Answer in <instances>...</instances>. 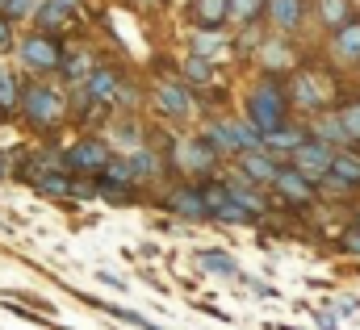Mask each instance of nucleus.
<instances>
[{
	"instance_id": "nucleus-1",
	"label": "nucleus",
	"mask_w": 360,
	"mask_h": 330,
	"mask_svg": "<svg viewBox=\"0 0 360 330\" xmlns=\"http://www.w3.org/2000/svg\"><path fill=\"white\" fill-rule=\"evenodd\" d=\"M68 109H72V100H68V92L55 88V84L34 80V84L21 88V117H25L34 130H55V126L68 117Z\"/></svg>"
},
{
	"instance_id": "nucleus-2",
	"label": "nucleus",
	"mask_w": 360,
	"mask_h": 330,
	"mask_svg": "<svg viewBox=\"0 0 360 330\" xmlns=\"http://www.w3.org/2000/svg\"><path fill=\"white\" fill-rule=\"evenodd\" d=\"M289 92H285V84L269 76V80H260L252 88V96H248V121L260 130V134H272V130H281L285 121H289Z\"/></svg>"
},
{
	"instance_id": "nucleus-3",
	"label": "nucleus",
	"mask_w": 360,
	"mask_h": 330,
	"mask_svg": "<svg viewBox=\"0 0 360 330\" xmlns=\"http://www.w3.org/2000/svg\"><path fill=\"white\" fill-rule=\"evenodd\" d=\"M21 63L30 67V72H38V76H51V72H59L63 67V42L55 38V34H46V29H38V34H25L21 38Z\"/></svg>"
},
{
	"instance_id": "nucleus-4",
	"label": "nucleus",
	"mask_w": 360,
	"mask_h": 330,
	"mask_svg": "<svg viewBox=\"0 0 360 330\" xmlns=\"http://www.w3.org/2000/svg\"><path fill=\"white\" fill-rule=\"evenodd\" d=\"M113 159V147L105 143V138H92V134H84V138H76L68 151H63V164H68V171L72 176H101V167Z\"/></svg>"
},
{
	"instance_id": "nucleus-5",
	"label": "nucleus",
	"mask_w": 360,
	"mask_h": 330,
	"mask_svg": "<svg viewBox=\"0 0 360 330\" xmlns=\"http://www.w3.org/2000/svg\"><path fill=\"white\" fill-rule=\"evenodd\" d=\"M331 159H335V151L327 147V143H319V138H306L293 155H289V164L297 167L306 180H323V176H331Z\"/></svg>"
},
{
	"instance_id": "nucleus-6",
	"label": "nucleus",
	"mask_w": 360,
	"mask_h": 330,
	"mask_svg": "<svg viewBox=\"0 0 360 330\" xmlns=\"http://www.w3.org/2000/svg\"><path fill=\"white\" fill-rule=\"evenodd\" d=\"M218 159H222V155H218V147H214L205 134H193L188 143H180L176 167H184V171H210Z\"/></svg>"
},
{
	"instance_id": "nucleus-7",
	"label": "nucleus",
	"mask_w": 360,
	"mask_h": 330,
	"mask_svg": "<svg viewBox=\"0 0 360 330\" xmlns=\"http://www.w3.org/2000/svg\"><path fill=\"white\" fill-rule=\"evenodd\" d=\"M276 171H281V164H276V155H272L269 147L243 151V155H239V176H243L248 184H272Z\"/></svg>"
},
{
	"instance_id": "nucleus-8",
	"label": "nucleus",
	"mask_w": 360,
	"mask_h": 330,
	"mask_svg": "<svg viewBox=\"0 0 360 330\" xmlns=\"http://www.w3.org/2000/svg\"><path fill=\"white\" fill-rule=\"evenodd\" d=\"M272 188H276V192H281L289 205H310V201H314V180H306V176H302V171H297L293 164L276 171Z\"/></svg>"
},
{
	"instance_id": "nucleus-9",
	"label": "nucleus",
	"mask_w": 360,
	"mask_h": 330,
	"mask_svg": "<svg viewBox=\"0 0 360 330\" xmlns=\"http://www.w3.org/2000/svg\"><path fill=\"white\" fill-rule=\"evenodd\" d=\"M168 209L184 218V222H205L210 218V205H205V197H201V188H193V184H180L168 192Z\"/></svg>"
},
{
	"instance_id": "nucleus-10",
	"label": "nucleus",
	"mask_w": 360,
	"mask_h": 330,
	"mask_svg": "<svg viewBox=\"0 0 360 330\" xmlns=\"http://www.w3.org/2000/svg\"><path fill=\"white\" fill-rule=\"evenodd\" d=\"M155 109L164 113V117H184L188 109H193V96H188V88L176 80H160L155 84Z\"/></svg>"
},
{
	"instance_id": "nucleus-11",
	"label": "nucleus",
	"mask_w": 360,
	"mask_h": 330,
	"mask_svg": "<svg viewBox=\"0 0 360 330\" xmlns=\"http://www.w3.org/2000/svg\"><path fill=\"white\" fill-rule=\"evenodd\" d=\"M188 21L197 29H222L231 21V0H188Z\"/></svg>"
},
{
	"instance_id": "nucleus-12",
	"label": "nucleus",
	"mask_w": 360,
	"mask_h": 330,
	"mask_svg": "<svg viewBox=\"0 0 360 330\" xmlns=\"http://www.w3.org/2000/svg\"><path fill=\"white\" fill-rule=\"evenodd\" d=\"M117 84H122L117 67H109V63H96V67L89 72V80H84V88H89L92 100H101V105H113V92H117Z\"/></svg>"
},
{
	"instance_id": "nucleus-13",
	"label": "nucleus",
	"mask_w": 360,
	"mask_h": 330,
	"mask_svg": "<svg viewBox=\"0 0 360 330\" xmlns=\"http://www.w3.org/2000/svg\"><path fill=\"white\" fill-rule=\"evenodd\" d=\"M264 13H269V21L276 29H297L302 25V17H306V0H264Z\"/></svg>"
},
{
	"instance_id": "nucleus-14",
	"label": "nucleus",
	"mask_w": 360,
	"mask_h": 330,
	"mask_svg": "<svg viewBox=\"0 0 360 330\" xmlns=\"http://www.w3.org/2000/svg\"><path fill=\"white\" fill-rule=\"evenodd\" d=\"M72 4H63V0H42L38 8H34V17H38V29H46V34H59V29H68L72 25Z\"/></svg>"
},
{
	"instance_id": "nucleus-15",
	"label": "nucleus",
	"mask_w": 360,
	"mask_h": 330,
	"mask_svg": "<svg viewBox=\"0 0 360 330\" xmlns=\"http://www.w3.org/2000/svg\"><path fill=\"white\" fill-rule=\"evenodd\" d=\"M92 67H96V55H92L89 46H76V51L68 46V51H63V67H59V72H63V80H72V84L89 80Z\"/></svg>"
},
{
	"instance_id": "nucleus-16",
	"label": "nucleus",
	"mask_w": 360,
	"mask_h": 330,
	"mask_svg": "<svg viewBox=\"0 0 360 330\" xmlns=\"http://www.w3.org/2000/svg\"><path fill=\"white\" fill-rule=\"evenodd\" d=\"M289 100H297L302 109H310V113H319L323 105H327V96L319 92V84H314V76L310 72H302L297 80H293V88H289Z\"/></svg>"
},
{
	"instance_id": "nucleus-17",
	"label": "nucleus",
	"mask_w": 360,
	"mask_h": 330,
	"mask_svg": "<svg viewBox=\"0 0 360 330\" xmlns=\"http://www.w3.org/2000/svg\"><path fill=\"white\" fill-rule=\"evenodd\" d=\"M335 55L348 59V63H360V21L348 17L340 29H335Z\"/></svg>"
},
{
	"instance_id": "nucleus-18",
	"label": "nucleus",
	"mask_w": 360,
	"mask_h": 330,
	"mask_svg": "<svg viewBox=\"0 0 360 330\" xmlns=\"http://www.w3.org/2000/svg\"><path fill=\"white\" fill-rule=\"evenodd\" d=\"M96 180H101V184H117V188H134V184H139V171H134L130 159H117V155H113L109 164L101 167Z\"/></svg>"
},
{
	"instance_id": "nucleus-19",
	"label": "nucleus",
	"mask_w": 360,
	"mask_h": 330,
	"mask_svg": "<svg viewBox=\"0 0 360 330\" xmlns=\"http://www.w3.org/2000/svg\"><path fill=\"white\" fill-rule=\"evenodd\" d=\"M331 176H335V180H344L348 188H356V184H360V151L340 147V151H335V159H331Z\"/></svg>"
},
{
	"instance_id": "nucleus-20",
	"label": "nucleus",
	"mask_w": 360,
	"mask_h": 330,
	"mask_svg": "<svg viewBox=\"0 0 360 330\" xmlns=\"http://www.w3.org/2000/svg\"><path fill=\"white\" fill-rule=\"evenodd\" d=\"M302 143H306V130H297V126H289V121H285L281 130L264 134V147H269L272 155H281V151H289V155H293V151H297Z\"/></svg>"
},
{
	"instance_id": "nucleus-21",
	"label": "nucleus",
	"mask_w": 360,
	"mask_h": 330,
	"mask_svg": "<svg viewBox=\"0 0 360 330\" xmlns=\"http://www.w3.org/2000/svg\"><path fill=\"white\" fill-rule=\"evenodd\" d=\"M314 138L319 143H348V130H344V121H340V113L335 117H327V113H319V121H314Z\"/></svg>"
},
{
	"instance_id": "nucleus-22",
	"label": "nucleus",
	"mask_w": 360,
	"mask_h": 330,
	"mask_svg": "<svg viewBox=\"0 0 360 330\" xmlns=\"http://www.w3.org/2000/svg\"><path fill=\"white\" fill-rule=\"evenodd\" d=\"M34 188H38L42 197H63V201H68V197H72V171H46Z\"/></svg>"
},
{
	"instance_id": "nucleus-23",
	"label": "nucleus",
	"mask_w": 360,
	"mask_h": 330,
	"mask_svg": "<svg viewBox=\"0 0 360 330\" xmlns=\"http://www.w3.org/2000/svg\"><path fill=\"white\" fill-rule=\"evenodd\" d=\"M197 268H205V272H214V276H235V272H239L226 251H197Z\"/></svg>"
},
{
	"instance_id": "nucleus-24",
	"label": "nucleus",
	"mask_w": 360,
	"mask_h": 330,
	"mask_svg": "<svg viewBox=\"0 0 360 330\" xmlns=\"http://www.w3.org/2000/svg\"><path fill=\"white\" fill-rule=\"evenodd\" d=\"M21 88H25V84L17 80L13 72H0V113L21 109Z\"/></svg>"
},
{
	"instance_id": "nucleus-25",
	"label": "nucleus",
	"mask_w": 360,
	"mask_h": 330,
	"mask_svg": "<svg viewBox=\"0 0 360 330\" xmlns=\"http://www.w3.org/2000/svg\"><path fill=\"white\" fill-rule=\"evenodd\" d=\"M319 17H323V25L340 29L352 17V0H319Z\"/></svg>"
},
{
	"instance_id": "nucleus-26",
	"label": "nucleus",
	"mask_w": 360,
	"mask_h": 330,
	"mask_svg": "<svg viewBox=\"0 0 360 330\" xmlns=\"http://www.w3.org/2000/svg\"><path fill=\"white\" fill-rule=\"evenodd\" d=\"M130 164H134V171H139V180H151V176L164 171V159H160L155 151H147V147H139V151L130 155Z\"/></svg>"
},
{
	"instance_id": "nucleus-27",
	"label": "nucleus",
	"mask_w": 360,
	"mask_h": 330,
	"mask_svg": "<svg viewBox=\"0 0 360 330\" xmlns=\"http://www.w3.org/2000/svg\"><path fill=\"white\" fill-rule=\"evenodd\" d=\"M180 76H184V84H210V80H214V63H210L205 55H193V59L184 63V72H180Z\"/></svg>"
},
{
	"instance_id": "nucleus-28",
	"label": "nucleus",
	"mask_w": 360,
	"mask_h": 330,
	"mask_svg": "<svg viewBox=\"0 0 360 330\" xmlns=\"http://www.w3.org/2000/svg\"><path fill=\"white\" fill-rule=\"evenodd\" d=\"M214 222H239V226H248V222H256V213H252V209H243V205L231 197L226 205H218V209H214Z\"/></svg>"
},
{
	"instance_id": "nucleus-29",
	"label": "nucleus",
	"mask_w": 360,
	"mask_h": 330,
	"mask_svg": "<svg viewBox=\"0 0 360 330\" xmlns=\"http://www.w3.org/2000/svg\"><path fill=\"white\" fill-rule=\"evenodd\" d=\"M92 305H101L109 318H117V322H130V326H139V330H164V326H155V322H147L143 314H134V310H122V305H105V301H92Z\"/></svg>"
},
{
	"instance_id": "nucleus-30",
	"label": "nucleus",
	"mask_w": 360,
	"mask_h": 330,
	"mask_svg": "<svg viewBox=\"0 0 360 330\" xmlns=\"http://www.w3.org/2000/svg\"><path fill=\"white\" fill-rule=\"evenodd\" d=\"M222 51V38H218V29H201V34H193V55H218Z\"/></svg>"
},
{
	"instance_id": "nucleus-31",
	"label": "nucleus",
	"mask_w": 360,
	"mask_h": 330,
	"mask_svg": "<svg viewBox=\"0 0 360 330\" xmlns=\"http://www.w3.org/2000/svg\"><path fill=\"white\" fill-rule=\"evenodd\" d=\"M260 13H264V0H231V17L243 21V25H252Z\"/></svg>"
},
{
	"instance_id": "nucleus-32",
	"label": "nucleus",
	"mask_w": 360,
	"mask_h": 330,
	"mask_svg": "<svg viewBox=\"0 0 360 330\" xmlns=\"http://www.w3.org/2000/svg\"><path fill=\"white\" fill-rule=\"evenodd\" d=\"M340 121H344L348 138H356V143H360V100H352V105H344V109H340Z\"/></svg>"
},
{
	"instance_id": "nucleus-33",
	"label": "nucleus",
	"mask_w": 360,
	"mask_h": 330,
	"mask_svg": "<svg viewBox=\"0 0 360 330\" xmlns=\"http://www.w3.org/2000/svg\"><path fill=\"white\" fill-rule=\"evenodd\" d=\"M117 143H126L130 151H139V147H143V126H139V121H122V130H117Z\"/></svg>"
},
{
	"instance_id": "nucleus-34",
	"label": "nucleus",
	"mask_w": 360,
	"mask_h": 330,
	"mask_svg": "<svg viewBox=\"0 0 360 330\" xmlns=\"http://www.w3.org/2000/svg\"><path fill=\"white\" fill-rule=\"evenodd\" d=\"M38 8V0H4V17L8 21H17V17H30Z\"/></svg>"
},
{
	"instance_id": "nucleus-35",
	"label": "nucleus",
	"mask_w": 360,
	"mask_h": 330,
	"mask_svg": "<svg viewBox=\"0 0 360 330\" xmlns=\"http://www.w3.org/2000/svg\"><path fill=\"white\" fill-rule=\"evenodd\" d=\"M8 46H13V21L0 13V51H8Z\"/></svg>"
},
{
	"instance_id": "nucleus-36",
	"label": "nucleus",
	"mask_w": 360,
	"mask_h": 330,
	"mask_svg": "<svg viewBox=\"0 0 360 330\" xmlns=\"http://www.w3.org/2000/svg\"><path fill=\"white\" fill-rule=\"evenodd\" d=\"M344 251L360 255V226H356V230H344Z\"/></svg>"
},
{
	"instance_id": "nucleus-37",
	"label": "nucleus",
	"mask_w": 360,
	"mask_h": 330,
	"mask_svg": "<svg viewBox=\"0 0 360 330\" xmlns=\"http://www.w3.org/2000/svg\"><path fill=\"white\" fill-rule=\"evenodd\" d=\"M4 176H8V155L0 151V180H4Z\"/></svg>"
},
{
	"instance_id": "nucleus-38",
	"label": "nucleus",
	"mask_w": 360,
	"mask_h": 330,
	"mask_svg": "<svg viewBox=\"0 0 360 330\" xmlns=\"http://www.w3.org/2000/svg\"><path fill=\"white\" fill-rule=\"evenodd\" d=\"M0 13H4V0H0Z\"/></svg>"
},
{
	"instance_id": "nucleus-39",
	"label": "nucleus",
	"mask_w": 360,
	"mask_h": 330,
	"mask_svg": "<svg viewBox=\"0 0 360 330\" xmlns=\"http://www.w3.org/2000/svg\"><path fill=\"white\" fill-rule=\"evenodd\" d=\"M356 226H360V213H356Z\"/></svg>"
}]
</instances>
